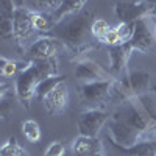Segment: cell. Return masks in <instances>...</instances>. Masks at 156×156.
<instances>
[{"label":"cell","instance_id":"cell-4","mask_svg":"<svg viewBox=\"0 0 156 156\" xmlns=\"http://www.w3.org/2000/svg\"><path fill=\"white\" fill-rule=\"evenodd\" d=\"M114 80H103L83 83L80 87V97L86 109H97L111 98V87Z\"/></svg>","mask_w":156,"mask_h":156},{"label":"cell","instance_id":"cell-8","mask_svg":"<svg viewBox=\"0 0 156 156\" xmlns=\"http://www.w3.org/2000/svg\"><path fill=\"white\" fill-rule=\"evenodd\" d=\"M129 44L133 45L134 51L140 53H150L151 50H154V37L144 19L134 22V33L129 39Z\"/></svg>","mask_w":156,"mask_h":156},{"label":"cell","instance_id":"cell-29","mask_svg":"<svg viewBox=\"0 0 156 156\" xmlns=\"http://www.w3.org/2000/svg\"><path fill=\"white\" fill-rule=\"evenodd\" d=\"M154 19V31H156V17H153Z\"/></svg>","mask_w":156,"mask_h":156},{"label":"cell","instance_id":"cell-30","mask_svg":"<svg viewBox=\"0 0 156 156\" xmlns=\"http://www.w3.org/2000/svg\"><path fill=\"white\" fill-rule=\"evenodd\" d=\"M154 156H156V154H154Z\"/></svg>","mask_w":156,"mask_h":156},{"label":"cell","instance_id":"cell-23","mask_svg":"<svg viewBox=\"0 0 156 156\" xmlns=\"http://www.w3.org/2000/svg\"><path fill=\"white\" fill-rule=\"evenodd\" d=\"M111 27L108 25L106 20H103V19H95L94 23H92V27H90V31H92V37L98 39V41H101L103 37H105V34L108 33Z\"/></svg>","mask_w":156,"mask_h":156},{"label":"cell","instance_id":"cell-18","mask_svg":"<svg viewBox=\"0 0 156 156\" xmlns=\"http://www.w3.org/2000/svg\"><path fill=\"white\" fill-rule=\"evenodd\" d=\"M0 156H30V153L19 145L16 137H9L0 150Z\"/></svg>","mask_w":156,"mask_h":156},{"label":"cell","instance_id":"cell-9","mask_svg":"<svg viewBox=\"0 0 156 156\" xmlns=\"http://www.w3.org/2000/svg\"><path fill=\"white\" fill-rule=\"evenodd\" d=\"M134 51L133 45L129 42H123L119 45H114L108 48V55H109V72L112 76H119L123 69L126 67L128 59Z\"/></svg>","mask_w":156,"mask_h":156},{"label":"cell","instance_id":"cell-22","mask_svg":"<svg viewBox=\"0 0 156 156\" xmlns=\"http://www.w3.org/2000/svg\"><path fill=\"white\" fill-rule=\"evenodd\" d=\"M0 36L3 41L14 37V16H0Z\"/></svg>","mask_w":156,"mask_h":156},{"label":"cell","instance_id":"cell-7","mask_svg":"<svg viewBox=\"0 0 156 156\" xmlns=\"http://www.w3.org/2000/svg\"><path fill=\"white\" fill-rule=\"evenodd\" d=\"M67 103H69V87H67L66 80L61 81L58 86H55L42 100V105L47 109V112L53 115L61 114L66 109Z\"/></svg>","mask_w":156,"mask_h":156},{"label":"cell","instance_id":"cell-14","mask_svg":"<svg viewBox=\"0 0 156 156\" xmlns=\"http://www.w3.org/2000/svg\"><path fill=\"white\" fill-rule=\"evenodd\" d=\"M111 145L123 156H154L156 154V139L137 142L133 147H120L115 144Z\"/></svg>","mask_w":156,"mask_h":156},{"label":"cell","instance_id":"cell-16","mask_svg":"<svg viewBox=\"0 0 156 156\" xmlns=\"http://www.w3.org/2000/svg\"><path fill=\"white\" fill-rule=\"evenodd\" d=\"M64 0H28V8L34 12L51 16L62 5Z\"/></svg>","mask_w":156,"mask_h":156},{"label":"cell","instance_id":"cell-5","mask_svg":"<svg viewBox=\"0 0 156 156\" xmlns=\"http://www.w3.org/2000/svg\"><path fill=\"white\" fill-rule=\"evenodd\" d=\"M109 120V115L106 111L100 108L97 109H84L76 120L78 133L80 136H87V137H98L101 128Z\"/></svg>","mask_w":156,"mask_h":156},{"label":"cell","instance_id":"cell-3","mask_svg":"<svg viewBox=\"0 0 156 156\" xmlns=\"http://www.w3.org/2000/svg\"><path fill=\"white\" fill-rule=\"evenodd\" d=\"M55 75H59L56 56L44 61H30L28 66H25L17 73L14 83V90L19 103L25 109H28L31 100L36 98V89L39 83Z\"/></svg>","mask_w":156,"mask_h":156},{"label":"cell","instance_id":"cell-11","mask_svg":"<svg viewBox=\"0 0 156 156\" xmlns=\"http://www.w3.org/2000/svg\"><path fill=\"white\" fill-rule=\"evenodd\" d=\"M114 12L120 22H136L139 19H144L145 14H150V6L145 2H120L115 5Z\"/></svg>","mask_w":156,"mask_h":156},{"label":"cell","instance_id":"cell-20","mask_svg":"<svg viewBox=\"0 0 156 156\" xmlns=\"http://www.w3.org/2000/svg\"><path fill=\"white\" fill-rule=\"evenodd\" d=\"M22 133L31 144H36L41 139V126L34 120H25L22 122Z\"/></svg>","mask_w":156,"mask_h":156},{"label":"cell","instance_id":"cell-2","mask_svg":"<svg viewBox=\"0 0 156 156\" xmlns=\"http://www.w3.org/2000/svg\"><path fill=\"white\" fill-rule=\"evenodd\" d=\"M94 12L92 11H80L66 19L59 20L53 28L50 30L48 36L58 39L70 53L80 55L84 50L90 48V27L94 23Z\"/></svg>","mask_w":156,"mask_h":156},{"label":"cell","instance_id":"cell-24","mask_svg":"<svg viewBox=\"0 0 156 156\" xmlns=\"http://www.w3.org/2000/svg\"><path fill=\"white\" fill-rule=\"evenodd\" d=\"M117 30H119L122 42H129V39L134 33V22H120L117 25Z\"/></svg>","mask_w":156,"mask_h":156},{"label":"cell","instance_id":"cell-6","mask_svg":"<svg viewBox=\"0 0 156 156\" xmlns=\"http://www.w3.org/2000/svg\"><path fill=\"white\" fill-rule=\"evenodd\" d=\"M73 75L76 80L83 83H92V81H103V80H114L111 72L105 70L101 66L90 59H81L75 64Z\"/></svg>","mask_w":156,"mask_h":156},{"label":"cell","instance_id":"cell-25","mask_svg":"<svg viewBox=\"0 0 156 156\" xmlns=\"http://www.w3.org/2000/svg\"><path fill=\"white\" fill-rule=\"evenodd\" d=\"M103 44H106L108 47H114V45H119V44H123L122 39H120V34H119V30H117V27L114 28H109L108 33L105 34V37L101 39Z\"/></svg>","mask_w":156,"mask_h":156},{"label":"cell","instance_id":"cell-21","mask_svg":"<svg viewBox=\"0 0 156 156\" xmlns=\"http://www.w3.org/2000/svg\"><path fill=\"white\" fill-rule=\"evenodd\" d=\"M20 69V64L17 61H12V59H8L5 56L0 58V73H2L3 78H11L17 73V70ZM23 69V67H22ZM20 69V70H22Z\"/></svg>","mask_w":156,"mask_h":156},{"label":"cell","instance_id":"cell-10","mask_svg":"<svg viewBox=\"0 0 156 156\" xmlns=\"http://www.w3.org/2000/svg\"><path fill=\"white\" fill-rule=\"evenodd\" d=\"M56 53H58L56 39L50 37V36L39 37L37 41H34L28 47V58H30V61L50 59V58H55Z\"/></svg>","mask_w":156,"mask_h":156},{"label":"cell","instance_id":"cell-26","mask_svg":"<svg viewBox=\"0 0 156 156\" xmlns=\"http://www.w3.org/2000/svg\"><path fill=\"white\" fill-rule=\"evenodd\" d=\"M64 153H66V147H64V144L59 142V140H55L45 148L44 156H64Z\"/></svg>","mask_w":156,"mask_h":156},{"label":"cell","instance_id":"cell-17","mask_svg":"<svg viewBox=\"0 0 156 156\" xmlns=\"http://www.w3.org/2000/svg\"><path fill=\"white\" fill-rule=\"evenodd\" d=\"M66 75H55V76H50V78H45V80H42L41 83H39L37 89H36V98L37 100H44V97L50 92L51 89H53L55 86H58L61 81L66 80Z\"/></svg>","mask_w":156,"mask_h":156},{"label":"cell","instance_id":"cell-15","mask_svg":"<svg viewBox=\"0 0 156 156\" xmlns=\"http://www.w3.org/2000/svg\"><path fill=\"white\" fill-rule=\"evenodd\" d=\"M86 3H87V0H64L62 5L50 16L53 27L59 20L66 19V17H69L72 14H76V12H80V11H83Z\"/></svg>","mask_w":156,"mask_h":156},{"label":"cell","instance_id":"cell-13","mask_svg":"<svg viewBox=\"0 0 156 156\" xmlns=\"http://www.w3.org/2000/svg\"><path fill=\"white\" fill-rule=\"evenodd\" d=\"M34 31L33 28V11L30 8H16L14 12V37L17 41H25Z\"/></svg>","mask_w":156,"mask_h":156},{"label":"cell","instance_id":"cell-1","mask_svg":"<svg viewBox=\"0 0 156 156\" xmlns=\"http://www.w3.org/2000/svg\"><path fill=\"white\" fill-rule=\"evenodd\" d=\"M156 136V100L150 94L131 98L117 109L109 122L111 144L133 147Z\"/></svg>","mask_w":156,"mask_h":156},{"label":"cell","instance_id":"cell-19","mask_svg":"<svg viewBox=\"0 0 156 156\" xmlns=\"http://www.w3.org/2000/svg\"><path fill=\"white\" fill-rule=\"evenodd\" d=\"M33 28L37 33H50L53 28V23L48 14H42V12H34L33 11Z\"/></svg>","mask_w":156,"mask_h":156},{"label":"cell","instance_id":"cell-12","mask_svg":"<svg viewBox=\"0 0 156 156\" xmlns=\"http://www.w3.org/2000/svg\"><path fill=\"white\" fill-rule=\"evenodd\" d=\"M73 156H106L103 142L98 137L78 136L72 144Z\"/></svg>","mask_w":156,"mask_h":156},{"label":"cell","instance_id":"cell-27","mask_svg":"<svg viewBox=\"0 0 156 156\" xmlns=\"http://www.w3.org/2000/svg\"><path fill=\"white\" fill-rule=\"evenodd\" d=\"M145 3L151 8V6H156V0H145Z\"/></svg>","mask_w":156,"mask_h":156},{"label":"cell","instance_id":"cell-28","mask_svg":"<svg viewBox=\"0 0 156 156\" xmlns=\"http://www.w3.org/2000/svg\"><path fill=\"white\" fill-rule=\"evenodd\" d=\"M153 94H154V97H156V86L153 87Z\"/></svg>","mask_w":156,"mask_h":156}]
</instances>
